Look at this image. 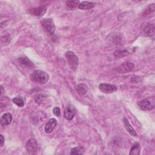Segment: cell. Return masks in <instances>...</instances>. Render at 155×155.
<instances>
[{
  "label": "cell",
  "instance_id": "6da1fadb",
  "mask_svg": "<svg viewBox=\"0 0 155 155\" xmlns=\"http://www.w3.org/2000/svg\"><path fill=\"white\" fill-rule=\"evenodd\" d=\"M30 79L33 82L43 84H45L48 81L49 76L45 71L41 70H35L31 74Z\"/></svg>",
  "mask_w": 155,
  "mask_h": 155
},
{
  "label": "cell",
  "instance_id": "7a4b0ae2",
  "mask_svg": "<svg viewBox=\"0 0 155 155\" xmlns=\"http://www.w3.org/2000/svg\"><path fill=\"white\" fill-rule=\"evenodd\" d=\"M65 58L70 68L73 70H76L79 64V59L78 56L74 52L68 51L65 53Z\"/></svg>",
  "mask_w": 155,
  "mask_h": 155
},
{
  "label": "cell",
  "instance_id": "3957f363",
  "mask_svg": "<svg viewBox=\"0 0 155 155\" xmlns=\"http://www.w3.org/2000/svg\"><path fill=\"white\" fill-rule=\"evenodd\" d=\"M139 108L143 111L151 110L154 108V99L153 97H147L137 102Z\"/></svg>",
  "mask_w": 155,
  "mask_h": 155
},
{
  "label": "cell",
  "instance_id": "277c9868",
  "mask_svg": "<svg viewBox=\"0 0 155 155\" xmlns=\"http://www.w3.org/2000/svg\"><path fill=\"white\" fill-rule=\"evenodd\" d=\"M41 24L45 30L50 35H53L55 31V25L51 18H44L41 21Z\"/></svg>",
  "mask_w": 155,
  "mask_h": 155
},
{
  "label": "cell",
  "instance_id": "5b68a950",
  "mask_svg": "<svg viewBox=\"0 0 155 155\" xmlns=\"http://www.w3.org/2000/svg\"><path fill=\"white\" fill-rule=\"evenodd\" d=\"M134 68L133 63L130 62H126L119 65L116 68V71L118 73H125L132 71Z\"/></svg>",
  "mask_w": 155,
  "mask_h": 155
},
{
  "label": "cell",
  "instance_id": "8992f818",
  "mask_svg": "<svg viewBox=\"0 0 155 155\" xmlns=\"http://www.w3.org/2000/svg\"><path fill=\"white\" fill-rule=\"evenodd\" d=\"M25 148L28 154H35L38 148V143H37L36 140L33 138L29 139L26 142Z\"/></svg>",
  "mask_w": 155,
  "mask_h": 155
},
{
  "label": "cell",
  "instance_id": "52a82bcc",
  "mask_svg": "<svg viewBox=\"0 0 155 155\" xmlns=\"http://www.w3.org/2000/svg\"><path fill=\"white\" fill-rule=\"evenodd\" d=\"M99 90L105 94H110L114 93L117 90V88L116 85H112V84H106V83H102L99 86Z\"/></svg>",
  "mask_w": 155,
  "mask_h": 155
},
{
  "label": "cell",
  "instance_id": "ba28073f",
  "mask_svg": "<svg viewBox=\"0 0 155 155\" xmlns=\"http://www.w3.org/2000/svg\"><path fill=\"white\" fill-rule=\"evenodd\" d=\"M47 11V7L45 5H41L35 8H30L28 10V12L33 16H43Z\"/></svg>",
  "mask_w": 155,
  "mask_h": 155
},
{
  "label": "cell",
  "instance_id": "9c48e42d",
  "mask_svg": "<svg viewBox=\"0 0 155 155\" xmlns=\"http://www.w3.org/2000/svg\"><path fill=\"white\" fill-rule=\"evenodd\" d=\"M57 124V120L54 118H51L48 120L45 126L44 130L47 133H50L54 130Z\"/></svg>",
  "mask_w": 155,
  "mask_h": 155
},
{
  "label": "cell",
  "instance_id": "30bf717a",
  "mask_svg": "<svg viewBox=\"0 0 155 155\" xmlns=\"http://www.w3.org/2000/svg\"><path fill=\"white\" fill-rule=\"evenodd\" d=\"M12 120V115L10 113H5L2 114L1 118V125L3 127L8 125Z\"/></svg>",
  "mask_w": 155,
  "mask_h": 155
},
{
  "label": "cell",
  "instance_id": "8fae6325",
  "mask_svg": "<svg viewBox=\"0 0 155 155\" xmlns=\"http://www.w3.org/2000/svg\"><path fill=\"white\" fill-rule=\"evenodd\" d=\"M123 122H124V127H125V129L129 133V134H131L133 136H136L137 133H136L135 130L133 128V127L130 124L128 119L126 118L125 117H124L123 118Z\"/></svg>",
  "mask_w": 155,
  "mask_h": 155
},
{
  "label": "cell",
  "instance_id": "7c38bea8",
  "mask_svg": "<svg viewBox=\"0 0 155 155\" xmlns=\"http://www.w3.org/2000/svg\"><path fill=\"white\" fill-rule=\"evenodd\" d=\"M96 5V3L91 1H83L81 3H79L78 5V8L81 10H89L92 8H93Z\"/></svg>",
  "mask_w": 155,
  "mask_h": 155
},
{
  "label": "cell",
  "instance_id": "4fadbf2b",
  "mask_svg": "<svg viewBox=\"0 0 155 155\" xmlns=\"http://www.w3.org/2000/svg\"><path fill=\"white\" fill-rule=\"evenodd\" d=\"M75 89L78 94H79L81 96L85 95L87 91H88V87L85 84H78L76 87Z\"/></svg>",
  "mask_w": 155,
  "mask_h": 155
},
{
  "label": "cell",
  "instance_id": "5bb4252c",
  "mask_svg": "<svg viewBox=\"0 0 155 155\" xmlns=\"http://www.w3.org/2000/svg\"><path fill=\"white\" fill-rule=\"evenodd\" d=\"M74 114H75L74 111L69 107H67L65 108V110L64 111V117L67 120H72L74 116Z\"/></svg>",
  "mask_w": 155,
  "mask_h": 155
},
{
  "label": "cell",
  "instance_id": "9a60e30c",
  "mask_svg": "<svg viewBox=\"0 0 155 155\" xmlns=\"http://www.w3.org/2000/svg\"><path fill=\"white\" fill-rule=\"evenodd\" d=\"M18 62L24 65H26L29 67H32L34 66L33 63L27 57H20L18 59Z\"/></svg>",
  "mask_w": 155,
  "mask_h": 155
},
{
  "label": "cell",
  "instance_id": "2e32d148",
  "mask_svg": "<svg viewBox=\"0 0 155 155\" xmlns=\"http://www.w3.org/2000/svg\"><path fill=\"white\" fill-rule=\"evenodd\" d=\"M144 33L146 36H151L154 35V24H148L147 26H145L144 30H143Z\"/></svg>",
  "mask_w": 155,
  "mask_h": 155
},
{
  "label": "cell",
  "instance_id": "e0dca14e",
  "mask_svg": "<svg viewBox=\"0 0 155 155\" xmlns=\"http://www.w3.org/2000/svg\"><path fill=\"white\" fill-rule=\"evenodd\" d=\"M140 148L139 143L138 142H136L131 146L130 149V151L129 153L130 154H134V155H138L140 154Z\"/></svg>",
  "mask_w": 155,
  "mask_h": 155
},
{
  "label": "cell",
  "instance_id": "ac0fdd59",
  "mask_svg": "<svg viewBox=\"0 0 155 155\" xmlns=\"http://www.w3.org/2000/svg\"><path fill=\"white\" fill-rule=\"evenodd\" d=\"M84 152L85 148L82 146H78L71 149L70 154H83Z\"/></svg>",
  "mask_w": 155,
  "mask_h": 155
},
{
  "label": "cell",
  "instance_id": "d6986e66",
  "mask_svg": "<svg viewBox=\"0 0 155 155\" xmlns=\"http://www.w3.org/2000/svg\"><path fill=\"white\" fill-rule=\"evenodd\" d=\"M128 50H116V51H114V57L116 58H122V57H124L127 55L128 54Z\"/></svg>",
  "mask_w": 155,
  "mask_h": 155
},
{
  "label": "cell",
  "instance_id": "ffe728a7",
  "mask_svg": "<svg viewBox=\"0 0 155 155\" xmlns=\"http://www.w3.org/2000/svg\"><path fill=\"white\" fill-rule=\"evenodd\" d=\"M66 6L70 8H73L76 7L79 4V1H75V0H71V1H67L65 2Z\"/></svg>",
  "mask_w": 155,
  "mask_h": 155
},
{
  "label": "cell",
  "instance_id": "44dd1931",
  "mask_svg": "<svg viewBox=\"0 0 155 155\" xmlns=\"http://www.w3.org/2000/svg\"><path fill=\"white\" fill-rule=\"evenodd\" d=\"M12 101L13 102L14 104H15L16 105H18L19 107H22L24 105V102L21 97H14L12 99Z\"/></svg>",
  "mask_w": 155,
  "mask_h": 155
},
{
  "label": "cell",
  "instance_id": "7402d4cb",
  "mask_svg": "<svg viewBox=\"0 0 155 155\" xmlns=\"http://www.w3.org/2000/svg\"><path fill=\"white\" fill-rule=\"evenodd\" d=\"M154 9H155L154 4H151L145 9V10L143 13V15H147V14H150V13L153 12L154 11Z\"/></svg>",
  "mask_w": 155,
  "mask_h": 155
},
{
  "label": "cell",
  "instance_id": "603a6c76",
  "mask_svg": "<svg viewBox=\"0 0 155 155\" xmlns=\"http://www.w3.org/2000/svg\"><path fill=\"white\" fill-rule=\"evenodd\" d=\"M113 42L115 44H118L119 43H120L122 42V38H121V36L117 35L116 36H115L113 38Z\"/></svg>",
  "mask_w": 155,
  "mask_h": 155
},
{
  "label": "cell",
  "instance_id": "cb8c5ba5",
  "mask_svg": "<svg viewBox=\"0 0 155 155\" xmlns=\"http://www.w3.org/2000/svg\"><path fill=\"white\" fill-rule=\"evenodd\" d=\"M53 112L54 114L56 115V116H58V117L61 116V110L59 107H54L53 110Z\"/></svg>",
  "mask_w": 155,
  "mask_h": 155
},
{
  "label": "cell",
  "instance_id": "d4e9b609",
  "mask_svg": "<svg viewBox=\"0 0 155 155\" xmlns=\"http://www.w3.org/2000/svg\"><path fill=\"white\" fill-rule=\"evenodd\" d=\"M0 137H1V140H0L1 146L2 147L3 145H4V136H2V134L0 135Z\"/></svg>",
  "mask_w": 155,
  "mask_h": 155
}]
</instances>
